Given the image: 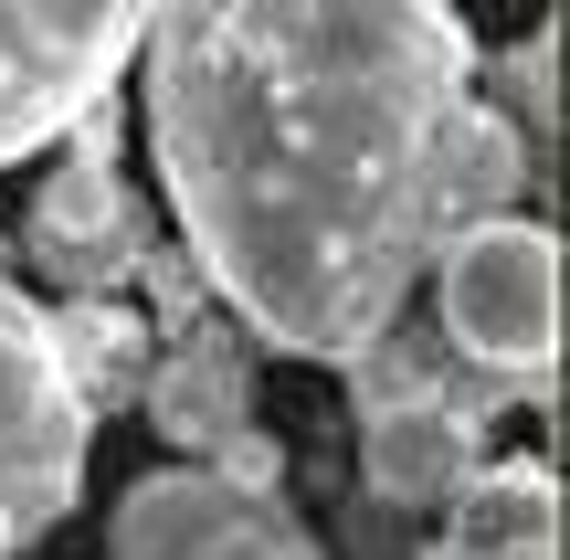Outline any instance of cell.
<instances>
[{
    "instance_id": "52a82bcc",
    "label": "cell",
    "mask_w": 570,
    "mask_h": 560,
    "mask_svg": "<svg viewBox=\"0 0 570 560\" xmlns=\"http://www.w3.org/2000/svg\"><path fill=\"white\" fill-rule=\"evenodd\" d=\"M138 402H148L169 455H212L233 423H254V360H244V338H233V317H180V338L148 350Z\"/></svg>"
},
{
    "instance_id": "3957f363",
    "label": "cell",
    "mask_w": 570,
    "mask_h": 560,
    "mask_svg": "<svg viewBox=\"0 0 570 560\" xmlns=\"http://www.w3.org/2000/svg\"><path fill=\"white\" fill-rule=\"evenodd\" d=\"M85 455H96V413L63 381L42 307L0 286V560L53 540V519L85 498Z\"/></svg>"
},
{
    "instance_id": "7c38bea8",
    "label": "cell",
    "mask_w": 570,
    "mask_h": 560,
    "mask_svg": "<svg viewBox=\"0 0 570 560\" xmlns=\"http://www.w3.org/2000/svg\"><path fill=\"white\" fill-rule=\"evenodd\" d=\"M202 465H212V477H233V487H285V444L265 434V423H233Z\"/></svg>"
},
{
    "instance_id": "4fadbf2b",
    "label": "cell",
    "mask_w": 570,
    "mask_h": 560,
    "mask_svg": "<svg viewBox=\"0 0 570 560\" xmlns=\"http://www.w3.org/2000/svg\"><path fill=\"white\" fill-rule=\"evenodd\" d=\"M433 560H454V550H433Z\"/></svg>"
},
{
    "instance_id": "9c48e42d",
    "label": "cell",
    "mask_w": 570,
    "mask_h": 560,
    "mask_svg": "<svg viewBox=\"0 0 570 560\" xmlns=\"http://www.w3.org/2000/svg\"><path fill=\"white\" fill-rule=\"evenodd\" d=\"M518 190H529V148H518V127L497 117V96H475L444 117V138H433V244H454L465 223H497V212H518ZM433 265V254H423Z\"/></svg>"
},
{
    "instance_id": "6da1fadb",
    "label": "cell",
    "mask_w": 570,
    "mask_h": 560,
    "mask_svg": "<svg viewBox=\"0 0 570 560\" xmlns=\"http://www.w3.org/2000/svg\"><path fill=\"white\" fill-rule=\"evenodd\" d=\"M148 159L212 307L338 371L433 254V138L475 85L454 0H148Z\"/></svg>"
},
{
    "instance_id": "8992f818",
    "label": "cell",
    "mask_w": 570,
    "mask_h": 560,
    "mask_svg": "<svg viewBox=\"0 0 570 560\" xmlns=\"http://www.w3.org/2000/svg\"><path fill=\"white\" fill-rule=\"evenodd\" d=\"M63 138H75V148H63V169L42 180L32 223H21V254H32L63 296H85V286L138 275L148 244H138V212H127V180H117V117H106V96L85 106Z\"/></svg>"
},
{
    "instance_id": "7a4b0ae2",
    "label": "cell",
    "mask_w": 570,
    "mask_h": 560,
    "mask_svg": "<svg viewBox=\"0 0 570 560\" xmlns=\"http://www.w3.org/2000/svg\"><path fill=\"white\" fill-rule=\"evenodd\" d=\"M433 317L444 350L508 392H550L560 371V233L539 212H497L433 244Z\"/></svg>"
},
{
    "instance_id": "5b68a950",
    "label": "cell",
    "mask_w": 570,
    "mask_h": 560,
    "mask_svg": "<svg viewBox=\"0 0 570 560\" xmlns=\"http://www.w3.org/2000/svg\"><path fill=\"white\" fill-rule=\"evenodd\" d=\"M106 560H327V550L285 519L275 487H233L190 455V465H159V477H138L117 498Z\"/></svg>"
},
{
    "instance_id": "277c9868",
    "label": "cell",
    "mask_w": 570,
    "mask_h": 560,
    "mask_svg": "<svg viewBox=\"0 0 570 560\" xmlns=\"http://www.w3.org/2000/svg\"><path fill=\"white\" fill-rule=\"evenodd\" d=\"M148 0H0V169L117 96Z\"/></svg>"
},
{
    "instance_id": "30bf717a",
    "label": "cell",
    "mask_w": 570,
    "mask_h": 560,
    "mask_svg": "<svg viewBox=\"0 0 570 560\" xmlns=\"http://www.w3.org/2000/svg\"><path fill=\"white\" fill-rule=\"evenodd\" d=\"M42 328H53V360H63V381H75V402H85L96 423L117 413V402H138V371H148V328H138V317H127L106 286L63 296V307L42 317Z\"/></svg>"
},
{
    "instance_id": "8fae6325",
    "label": "cell",
    "mask_w": 570,
    "mask_h": 560,
    "mask_svg": "<svg viewBox=\"0 0 570 560\" xmlns=\"http://www.w3.org/2000/svg\"><path fill=\"white\" fill-rule=\"evenodd\" d=\"M497 96H508L497 117H508L518 148H529V190H550V159H560V148H550L560 138V21H539V32L497 63Z\"/></svg>"
},
{
    "instance_id": "ba28073f",
    "label": "cell",
    "mask_w": 570,
    "mask_h": 560,
    "mask_svg": "<svg viewBox=\"0 0 570 560\" xmlns=\"http://www.w3.org/2000/svg\"><path fill=\"white\" fill-rule=\"evenodd\" d=\"M487 413H465V402H391V413H360V487L381 508H444L454 487L487 465Z\"/></svg>"
}]
</instances>
